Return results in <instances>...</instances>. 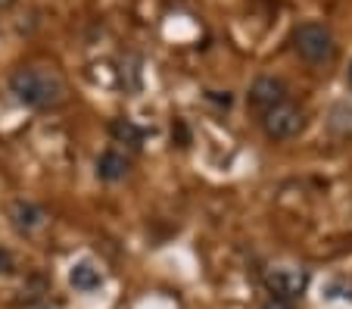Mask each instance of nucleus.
Returning <instances> with one entry per match:
<instances>
[{"mask_svg":"<svg viewBox=\"0 0 352 309\" xmlns=\"http://www.w3.org/2000/svg\"><path fill=\"white\" fill-rule=\"evenodd\" d=\"M10 91L32 109H60L69 100V85L54 66H19L10 75Z\"/></svg>","mask_w":352,"mask_h":309,"instance_id":"f257e3e1","label":"nucleus"},{"mask_svg":"<svg viewBox=\"0 0 352 309\" xmlns=\"http://www.w3.org/2000/svg\"><path fill=\"white\" fill-rule=\"evenodd\" d=\"M293 50L312 66H327L337 56V38L324 22H299L293 28Z\"/></svg>","mask_w":352,"mask_h":309,"instance_id":"f03ea898","label":"nucleus"},{"mask_svg":"<svg viewBox=\"0 0 352 309\" xmlns=\"http://www.w3.org/2000/svg\"><path fill=\"white\" fill-rule=\"evenodd\" d=\"M259 125H262V131H265V138H272V141H293V138H299L302 128H306V113L287 100V103L272 107L268 113H262Z\"/></svg>","mask_w":352,"mask_h":309,"instance_id":"7ed1b4c3","label":"nucleus"},{"mask_svg":"<svg viewBox=\"0 0 352 309\" xmlns=\"http://www.w3.org/2000/svg\"><path fill=\"white\" fill-rule=\"evenodd\" d=\"M265 288L272 300L296 303L309 290V269H302V266H272L265 272Z\"/></svg>","mask_w":352,"mask_h":309,"instance_id":"20e7f679","label":"nucleus"},{"mask_svg":"<svg viewBox=\"0 0 352 309\" xmlns=\"http://www.w3.org/2000/svg\"><path fill=\"white\" fill-rule=\"evenodd\" d=\"M7 219H10V225H13V231L19 237H38L50 228V213H47L41 203L25 200V197H19V200L10 203Z\"/></svg>","mask_w":352,"mask_h":309,"instance_id":"39448f33","label":"nucleus"},{"mask_svg":"<svg viewBox=\"0 0 352 309\" xmlns=\"http://www.w3.org/2000/svg\"><path fill=\"white\" fill-rule=\"evenodd\" d=\"M246 100H250V107L262 116L272 107H278V103H287V85L280 78H274V75H259V78L250 85Z\"/></svg>","mask_w":352,"mask_h":309,"instance_id":"423d86ee","label":"nucleus"},{"mask_svg":"<svg viewBox=\"0 0 352 309\" xmlns=\"http://www.w3.org/2000/svg\"><path fill=\"white\" fill-rule=\"evenodd\" d=\"M103 272H100V266L94 259H78L72 262V269H69V284H72L75 290H81V294H94V290L103 288Z\"/></svg>","mask_w":352,"mask_h":309,"instance_id":"0eeeda50","label":"nucleus"},{"mask_svg":"<svg viewBox=\"0 0 352 309\" xmlns=\"http://www.w3.org/2000/svg\"><path fill=\"white\" fill-rule=\"evenodd\" d=\"M131 172V160H128L122 150L109 147L97 156V178L100 182H122Z\"/></svg>","mask_w":352,"mask_h":309,"instance_id":"6e6552de","label":"nucleus"},{"mask_svg":"<svg viewBox=\"0 0 352 309\" xmlns=\"http://www.w3.org/2000/svg\"><path fill=\"white\" fill-rule=\"evenodd\" d=\"M324 125L337 141H352V107L349 103H333Z\"/></svg>","mask_w":352,"mask_h":309,"instance_id":"1a4fd4ad","label":"nucleus"},{"mask_svg":"<svg viewBox=\"0 0 352 309\" xmlns=\"http://www.w3.org/2000/svg\"><path fill=\"white\" fill-rule=\"evenodd\" d=\"M109 135H113L116 144H128V147H140V141H144V131L128 119H116L113 128H109Z\"/></svg>","mask_w":352,"mask_h":309,"instance_id":"9d476101","label":"nucleus"},{"mask_svg":"<svg viewBox=\"0 0 352 309\" xmlns=\"http://www.w3.org/2000/svg\"><path fill=\"white\" fill-rule=\"evenodd\" d=\"M13 269H16V259H13V253H10V250H3V247H0V275H13Z\"/></svg>","mask_w":352,"mask_h":309,"instance_id":"9b49d317","label":"nucleus"},{"mask_svg":"<svg viewBox=\"0 0 352 309\" xmlns=\"http://www.w3.org/2000/svg\"><path fill=\"white\" fill-rule=\"evenodd\" d=\"M262 309H290V303H280V300H265Z\"/></svg>","mask_w":352,"mask_h":309,"instance_id":"f8f14e48","label":"nucleus"},{"mask_svg":"<svg viewBox=\"0 0 352 309\" xmlns=\"http://www.w3.org/2000/svg\"><path fill=\"white\" fill-rule=\"evenodd\" d=\"M16 0H0V10H7V7H13Z\"/></svg>","mask_w":352,"mask_h":309,"instance_id":"ddd939ff","label":"nucleus"},{"mask_svg":"<svg viewBox=\"0 0 352 309\" xmlns=\"http://www.w3.org/2000/svg\"><path fill=\"white\" fill-rule=\"evenodd\" d=\"M349 81H352V66H349Z\"/></svg>","mask_w":352,"mask_h":309,"instance_id":"4468645a","label":"nucleus"}]
</instances>
